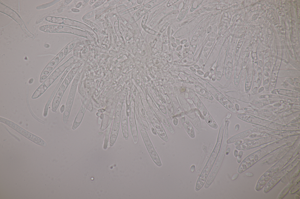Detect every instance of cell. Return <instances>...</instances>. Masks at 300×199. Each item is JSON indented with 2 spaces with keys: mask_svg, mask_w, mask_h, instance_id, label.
I'll list each match as a JSON object with an SVG mask.
<instances>
[{
  "mask_svg": "<svg viewBox=\"0 0 300 199\" xmlns=\"http://www.w3.org/2000/svg\"><path fill=\"white\" fill-rule=\"evenodd\" d=\"M243 152L242 151H240L238 153L237 158V161L238 163H241V157L242 156Z\"/></svg>",
  "mask_w": 300,
  "mask_h": 199,
  "instance_id": "cell-15",
  "label": "cell"
},
{
  "mask_svg": "<svg viewBox=\"0 0 300 199\" xmlns=\"http://www.w3.org/2000/svg\"><path fill=\"white\" fill-rule=\"evenodd\" d=\"M300 181L299 179L290 190V191L291 194H294L299 191L300 188Z\"/></svg>",
  "mask_w": 300,
  "mask_h": 199,
  "instance_id": "cell-14",
  "label": "cell"
},
{
  "mask_svg": "<svg viewBox=\"0 0 300 199\" xmlns=\"http://www.w3.org/2000/svg\"><path fill=\"white\" fill-rule=\"evenodd\" d=\"M239 174L238 173H236L234 174L232 177L231 178V180H234L236 179L239 176Z\"/></svg>",
  "mask_w": 300,
  "mask_h": 199,
  "instance_id": "cell-17",
  "label": "cell"
},
{
  "mask_svg": "<svg viewBox=\"0 0 300 199\" xmlns=\"http://www.w3.org/2000/svg\"><path fill=\"white\" fill-rule=\"evenodd\" d=\"M62 57V52H61L47 64L41 74L39 79L40 83L44 82L48 78Z\"/></svg>",
  "mask_w": 300,
  "mask_h": 199,
  "instance_id": "cell-7",
  "label": "cell"
},
{
  "mask_svg": "<svg viewBox=\"0 0 300 199\" xmlns=\"http://www.w3.org/2000/svg\"><path fill=\"white\" fill-rule=\"evenodd\" d=\"M245 175L248 177H252L254 176V174L251 172H247L245 173Z\"/></svg>",
  "mask_w": 300,
  "mask_h": 199,
  "instance_id": "cell-18",
  "label": "cell"
},
{
  "mask_svg": "<svg viewBox=\"0 0 300 199\" xmlns=\"http://www.w3.org/2000/svg\"><path fill=\"white\" fill-rule=\"evenodd\" d=\"M255 131L254 130H248L237 134L228 140L227 143L228 144L232 143L238 140L243 139L248 136V137L251 133Z\"/></svg>",
  "mask_w": 300,
  "mask_h": 199,
  "instance_id": "cell-13",
  "label": "cell"
},
{
  "mask_svg": "<svg viewBox=\"0 0 300 199\" xmlns=\"http://www.w3.org/2000/svg\"><path fill=\"white\" fill-rule=\"evenodd\" d=\"M221 145L220 142H217L212 152L197 181L195 186V190L197 191H198L202 187L206 181L218 154Z\"/></svg>",
  "mask_w": 300,
  "mask_h": 199,
  "instance_id": "cell-5",
  "label": "cell"
},
{
  "mask_svg": "<svg viewBox=\"0 0 300 199\" xmlns=\"http://www.w3.org/2000/svg\"><path fill=\"white\" fill-rule=\"evenodd\" d=\"M195 169V165H192L190 168V171L192 172H193Z\"/></svg>",
  "mask_w": 300,
  "mask_h": 199,
  "instance_id": "cell-19",
  "label": "cell"
},
{
  "mask_svg": "<svg viewBox=\"0 0 300 199\" xmlns=\"http://www.w3.org/2000/svg\"><path fill=\"white\" fill-rule=\"evenodd\" d=\"M295 198L296 199H300L299 196L298 195H296L295 196Z\"/></svg>",
  "mask_w": 300,
  "mask_h": 199,
  "instance_id": "cell-22",
  "label": "cell"
},
{
  "mask_svg": "<svg viewBox=\"0 0 300 199\" xmlns=\"http://www.w3.org/2000/svg\"><path fill=\"white\" fill-rule=\"evenodd\" d=\"M143 137L144 141L146 147L153 160L158 166H161L162 164L159 158L154 150L148 137L147 135L145 137L144 135Z\"/></svg>",
  "mask_w": 300,
  "mask_h": 199,
  "instance_id": "cell-10",
  "label": "cell"
},
{
  "mask_svg": "<svg viewBox=\"0 0 300 199\" xmlns=\"http://www.w3.org/2000/svg\"><path fill=\"white\" fill-rule=\"evenodd\" d=\"M300 178V176L299 174L291 180L280 192L277 197V198L282 199L284 198Z\"/></svg>",
  "mask_w": 300,
  "mask_h": 199,
  "instance_id": "cell-12",
  "label": "cell"
},
{
  "mask_svg": "<svg viewBox=\"0 0 300 199\" xmlns=\"http://www.w3.org/2000/svg\"><path fill=\"white\" fill-rule=\"evenodd\" d=\"M300 160V156L299 154L292 161L283 168L267 183L265 186L263 192L266 193L270 191L288 173L296 167L299 164Z\"/></svg>",
  "mask_w": 300,
  "mask_h": 199,
  "instance_id": "cell-4",
  "label": "cell"
},
{
  "mask_svg": "<svg viewBox=\"0 0 300 199\" xmlns=\"http://www.w3.org/2000/svg\"><path fill=\"white\" fill-rule=\"evenodd\" d=\"M289 144H288V145L286 147L287 144L286 145L284 149H282L281 150L278 152L274 155L263 160L260 163V165L262 166L268 165L279 160L287 153L290 149L289 148L291 147L293 143L289 145Z\"/></svg>",
  "mask_w": 300,
  "mask_h": 199,
  "instance_id": "cell-8",
  "label": "cell"
},
{
  "mask_svg": "<svg viewBox=\"0 0 300 199\" xmlns=\"http://www.w3.org/2000/svg\"><path fill=\"white\" fill-rule=\"evenodd\" d=\"M296 139L295 135L289 136L273 142L251 153L241 163L238 169V172H243L265 156Z\"/></svg>",
  "mask_w": 300,
  "mask_h": 199,
  "instance_id": "cell-1",
  "label": "cell"
},
{
  "mask_svg": "<svg viewBox=\"0 0 300 199\" xmlns=\"http://www.w3.org/2000/svg\"><path fill=\"white\" fill-rule=\"evenodd\" d=\"M297 170H298L296 172H295L292 175V176H291L292 179H293L295 178V177H296L297 176H298L299 175V174L300 172L299 166L298 169H297Z\"/></svg>",
  "mask_w": 300,
  "mask_h": 199,
  "instance_id": "cell-16",
  "label": "cell"
},
{
  "mask_svg": "<svg viewBox=\"0 0 300 199\" xmlns=\"http://www.w3.org/2000/svg\"><path fill=\"white\" fill-rule=\"evenodd\" d=\"M234 156L235 157H237V156H238V151L237 150H235L234 151Z\"/></svg>",
  "mask_w": 300,
  "mask_h": 199,
  "instance_id": "cell-20",
  "label": "cell"
},
{
  "mask_svg": "<svg viewBox=\"0 0 300 199\" xmlns=\"http://www.w3.org/2000/svg\"><path fill=\"white\" fill-rule=\"evenodd\" d=\"M67 79H65L57 90L52 100V111L55 112L60 103L62 97L67 85Z\"/></svg>",
  "mask_w": 300,
  "mask_h": 199,
  "instance_id": "cell-9",
  "label": "cell"
},
{
  "mask_svg": "<svg viewBox=\"0 0 300 199\" xmlns=\"http://www.w3.org/2000/svg\"><path fill=\"white\" fill-rule=\"evenodd\" d=\"M297 134L296 131L280 132L273 135L245 142L238 145L236 147V148L241 150H248L280 140L289 136L296 135Z\"/></svg>",
  "mask_w": 300,
  "mask_h": 199,
  "instance_id": "cell-3",
  "label": "cell"
},
{
  "mask_svg": "<svg viewBox=\"0 0 300 199\" xmlns=\"http://www.w3.org/2000/svg\"><path fill=\"white\" fill-rule=\"evenodd\" d=\"M224 156V153L221 154L215 166L211 173L204 185V188H207L212 184L216 177L220 168Z\"/></svg>",
  "mask_w": 300,
  "mask_h": 199,
  "instance_id": "cell-11",
  "label": "cell"
},
{
  "mask_svg": "<svg viewBox=\"0 0 300 199\" xmlns=\"http://www.w3.org/2000/svg\"><path fill=\"white\" fill-rule=\"evenodd\" d=\"M298 139L294 142L291 147L283 156L260 177L255 186L256 191H259L261 190L272 177L294 157V155H297L295 152L299 146V139Z\"/></svg>",
  "mask_w": 300,
  "mask_h": 199,
  "instance_id": "cell-2",
  "label": "cell"
},
{
  "mask_svg": "<svg viewBox=\"0 0 300 199\" xmlns=\"http://www.w3.org/2000/svg\"><path fill=\"white\" fill-rule=\"evenodd\" d=\"M230 148H228L227 149V150H226V155H228L229 154V152L230 151Z\"/></svg>",
  "mask_w": 300,
  "mask_h": 199,
  "instance_id": "cell-21",
  "label": "cell"
},
{
  "mask_svg": "<svg viewBox=\"0 0 300 199\" xmlns=\"http://www.w3.org/2000/svg\"><path fill=\"white\" fill-rule=\"evenodd\" d=\"M0 121L37 144L43 146H46V143L40 138L25 130L15 123L1 117H0Z\"/></svg>",
  "mask_w": 300,
  "mask_h": 199,
  "instance_id": "cell-6",
  "label": "cell"
}]
</instances>
